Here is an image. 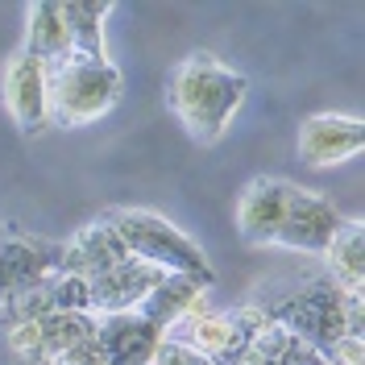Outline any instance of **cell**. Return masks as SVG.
Returning <instances> with one entry per match:
<instances>
[{
	"label": "cell",
	"mask_w": 365,
	"mask_h": 365,
	"mask_svg": "<svg viewBox=\"0 0 365 365\" xmlns=\"http://www.w3.org/2000/svg\"><path fill=\"white\" fill-rule=\"evenodd\" d=\"M245 96H250V79L225 67L207 50H191L187 58H179L166 79V104L195 145H216L237 108L245 104Z\"/></svg>",
	"instance_id": "cell-1"
},
{
	"label": "cell",
	"mask_w": 365,
	"mask_h": 365,
	"mask_svg": "<svg viewBox=\"0 0 365 365\" xmlns=\"http://www.w3.org/2000/svg\"><path fill=\"white\" fill-rule=\"evenodd\" d=\"M125 91V75L113 58L63 54L46 67V125L54 129H88L113 113Z\"/></svg>",
	"instance_id": "cell-2"
},
{
	"label": "cell",
	"mask_w": 365,
	"mask_h": 365,
	"mask_svg": "<svg viewBox=\"0 0 365 365\" xmlns=\"http://www.w3.org/2000/svg\"><path fill=\"white\" fill-rule=\"evenodd\" d=\"M104 220L116 228V237H120L129 257H137V262H145V266H154L162 274H187V278H195L204 287L216 282V270H212L207 253L179 225H170L166 216L150 212V207H113V212H104Z\"/></svg>",
	"instance_id": "cell-3"
},
{
	"label": "cell",
	"mask_w": 365,
	"mask_h": 365,
	"mask_svg": "<svg viewBox=\"0 0 365 365\" xmlns=\"http://www.w3.org/2000/svg\"><path fill=\"white\" fill-rule=\"evenodd\" d=\"M270 319L278 328H287L303 349L324 353L328 344L349 336V295L328 278H312L278 307H270Z\"/></svg>",
	"instance_id": "cell-4"
},
{
	"label": "cell",
	"mask_w": 365,
	"mask_h": 365,
	"mask_svg": "<svg viewBox=\"0 0 365 365\" xmlns=\"http://www.w3.org/2000/svg\"><path fill=\"white\" fill-rule=\"evenodd\" d=\"M270 324V307H257V303H245V307H232V312H207V307H195L187 319H179L166 336L170 341L195 349L200 357L216 365H237V357L245 353V344Z\"/></svg>",
	"instance_id": "cell-5"
},
{
	"label": "cell",
	"mask_w": 365,
	"mask_h": 365,
	"mask_svg": "<svg viewBox=\"0 0 365 365\" xmlns=\"http://www.w3.org/2000/svg\"><path fill=\"white\" fill-rule=\"evenodd\" d=\"M4 349L25 365H54L58 357H67L75 349L91 344V328L96 316L88 312H54V316H34L4 324Z\"/></svg>",
	"instance_id": "cell-6"
},
{
	"label": "cell",
	"mask_w": 365,
	"mask_h": 365,
	"mask_svg": "<svg viewBox=\"0 0 365 365\" xmlns=\"http://www.w3.org/2000/svg\"><path fill=\"white\" fill-rule=\"evenodd\" d=\"M341 212L336 204H328L319 191H307V187H299L291 191V204L282 212V225L274 232V250H291V253H324L328 250V241L336 237V228H341Z\"/></svg>",
	"instance_id": "cell-7"
},
{
	"label": "cell",
	"mask_w": 365,
	"mask_h": 365,
	"mask_svg": "<svg viewBox=\"0 0 365 365\" xmlns=\"http://www.w3.org/2000/svg\"><path fill=\"white\" fill-rule=\"evenodd\" d=\"M50 270H58V245L29 237L17 225L0 228V312L34 282H42Z\"/></svg>",
	"instance_id": "cell-8"
},
{
	"label": "cell",
	"mask_w": 365,
	"mask_h": 365,
	"mask_svg": "<svg viewBox=\"0 0 365 365\" xmlns=\"http://www.w3.org/2000/svg\"><path fill=\"white\" fill-rule=\"evenodd\" d=\"M291 191H295V182L278 179V175H257L245 182L237 195V212H232L237 237L245 245H270L278 225H282V212L291 204Z\"/></svg>",
	"instance_id": "cell-9"
},
{
	"label": "cell",
	"mask_w": 365,
	"mask_h": 365,
	"mask_svg": "<svg viewBox=\"0 0 365 365\" xmlns=\"http://www.w3.org/2000/svg\"><path fill=\"white\" fill-rule=\"evenodd\" d=\"M299 158L307 166H341L365 150V125L361 116L344 113H316L299 125Z\"/></svg>",
	"instance_id": "cell-10"
},
{
	"label": "cell",
	"mask_w": 365,
	"mask_h": 365,
	"mask_svg": "<svg viewBox=\"0 0 365 365\" xmlns=\"http://www.w3.org/2000/svg\"><path fill=\"white\" fill-rule=\"evenodd\" d=\"M162 344V332L150 328L137 312L96 316L91 328V353L100 365H154V353Z\"/></svg>",
	"instance_id": "cell-11"
},
{
	"label": "cell",
	"mask_w": 365,
	"mask_h": 365,
	"mask_svg": "<svg viewBox=\"0 0 365 365\" xmlns=\"http://www.w3.org/2000/svg\"><path fill=\"white\" fill-rule=\"evenodd\" d=\"M0 100H4L9 120L17 125V133L34 137L46 125V67L38 58H29L25 50H17V54L4 63Z\"/></svg>",
	"instance_id": "cell-12"
},
{
	"label": "cell",
	"mask_w": 365,
	"mask_h": 365,
	"mask_svg": "<svg viewBox=\"0 0 365 365\" xmlns=\"http://www.w3.org/2000/svg\"><path fill=\"white\" fill-rule=\"evenodd\" d=\"M125 257H129V253H125V245H120L116 228L100 216V220H91V225L75 228L67 241L58 245V270L91 282V278L108 274L113 266H120Z\"/></svg>",
	"instance_id": "cell-13"
},
{
	"label": "cell",
	"mask_w": 365,
	"mask_h": 365,
	"mask_svg": "<svg viewBox=\"0 0 365 365\" xmlns=\"http://www.w3.org/2000/svg\"><path fill=\"white\" fill-rule=\"evenodd\" d=\"M162 282V270L125 257L120 266L88 282V316H116V312H133L141 299Z\"/></svg>",
	"instance_id": "cell-14"
},
{
	"label": "cell",
	"mask_w": 365,
	"mask_h": 365,
	"mask_svg": "<svg viewBox=\"0 0 365 365\" xmlns=\"http://www.w3.org/2000/svg\"><path fill=\"white\" fill-rule=\"evenodd\" d=\"M54 312H88V282L75 274L50 270L42 282H34L25 295H17L4 312L0 324H17V319H34V316H54Z\"/></svg>",
	"instance_id": "cell-15"
},
{
	"label": "cell",
	"mask_w": 365,
	"mask_h": 365,
	"mask_svg": "<svg viewBox=\"0 0 365 365\" xmlns=\"http://www.w3.org/2000/svg\"><path fill=\"white\" fill-rule=\"evenodd\" d=\"M204 295H207L204 282H195V278H187V274H162V282L137 303L133 312L145 319L150 328H158L162 336H166L179 319H187L195 307H204Z\"/></svg>",
	"instance_id": "cell-16"
},
{
	"label": "cell",
	"mask_w": 365,
	"mask_h": 365,
	"mask_svg": "<svg viewBox=\"0 0 365 365\" xmlns=\"http://www.w3.org/2000/svg\"><path fill=\"white\" fill-rule=\"evenodd\" d=\"M21 50L29 58H38L42 67H50V63H58L63 54H71V34H67V21H63V4H54V0H34V4H25Z\"/></svg>",
	"instance_id": "cell-17"
},
{
	"label": "cell",
	"mask_w": 365,
	"mask_h": 365,
	"mask_svg": "<svg viewBox=\"0 0 365 365\" xmlns=\"http://www.w3.org/2000/svg\"><path fill=\"white\" fill-rule=\"evenodd\" d=\"M328 266V282H336L344 295H365V232L361 220H341L336 237L319 253Z\"/></svg>",
	"instance_id": "cell-18"
},
{
	"label": "cell",
	"mask_w": 365,
	"mask_h": 365,
	"mask_svg": "<svg viewBox=\"0 0 365 365\" xmlns=\"http://www.w3.org/2000/svg\"><path fill=\"white\" fill-rule=\"evenodd\" d=\"M113 9H116L113 0H75V4H63V21H67L75 54L108 58V50H104V21L113 17Z\"/></svg>",
	"instance_id": "cell-19"
},
{
	"label": "cell",
	"mask_w": 365,
	"mask_h": 365,
	"mask_svg": "<svg viewBox=\"0 0 365 365\" xmlns=\"http://www.w3.org/2000/svg\"><path fill=\"white\" fill-rule=\"evenodd\" d=\"M299 349H303V344H299L287 328H278L270 319V324L245 344V353L237 357V365H295Z\"/></svg>",
	"instance_id": "cell-20"
},
{
	"label": "cell",
	"mask_w": 365,
	"mask_h": 365,
	"mask_svg": "<svg viewBox=\"0 0 365 365\" xmlns=\"http://www.w3.org/2000/svg\"><path fill=\"white\" fill-rule=\"evenodd\" d=\"M328 365H365V336H341L319 353Z\"/></svg>",
	"instance_id": "cell-21"
},
{
	"label": "cell",
	"mask_w": 365,
	"mask_h": 365,
	"mask_svg": "<svg viewBox=\"0 0 365 365\" xmlns=\"http://www.w3.org/2000/svg\"><path fill=\"white\" fill-rule=\"evenodd\" d=\"M154 365H216V361H207V357H200L195 349H187V344L170 341V336H162L158 353H154Z\"/></svg>",
	"instance_id": "cell-22"
},
{
	"label": "cell",
	"mask_w": 365,
	"mask_h": 365,
	"mask_svg": "<svg viewBox=\"0 0 365 365\" xmlns=\"http://www.w3.org/2000/svg\"><path fill=\"white\" fill-rule=\"evenodd\" d=\"M54 365H100V357L91 353V344H88V349H75V353H67V357H58Z\"/></svg>",
	"instance_id": "cell-23"
},
{
	"label": "cell",
	"mask_w": 365,
	"mask_h": 365,
	"mask_svg": "<svg viewBox=\"0 0 365 365\" xmlns=\"http://www.w3.org/2000/svg\"><path fill=\"white\" fill-rule=\"evenodd\" d=\"M295 365H328L324 357H319L316 349H299V357H295Z\"/></svg>",
	"instance_id": "cell-24"
},
{
	"label": "cell",
	"mask_w": 365,
	"mask_h": 365,
	"mask_svg": "<svg viewBox=\"0 0 365 365\" xmlns=\"http://www.w3.org/2000/svg\"><path fill=\"white\" fill-rule=\"evenodd\" d=\"M0 228H4V220H0Z\"/></svg>",
	"instance_id": "cell-25"
}]
</instances>
